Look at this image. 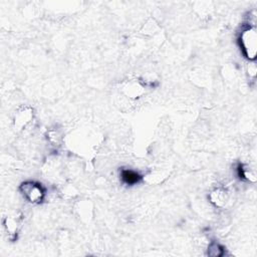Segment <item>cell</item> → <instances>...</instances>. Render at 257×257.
<instances>
[{
    "mask_svg": "<svg viewBox=\"0 0 257 257\" xmlns=\"http://www.w3.org/2000/svg\"><path fill=\"white\" fill-rule=\"evenodd\" d=\"M21 190L23 192V195L27 198V200L32 203L41 201L44 195L42 188L38 186V184L31 183V182L23 184L21 187Z\"/></svg>",
    "mask_w": 257,
    "mask_h": 257,
    "instance_id": "cell-2",
    "label": "cell"
},
{
    "mask_svg": "<svg viewBox=\"0 0 257 257\" xmlns=\"http://www.w3.org/2000/svg\"><path fill=\"white\" fill-rule=\"evenodd\" d=\"M242 49L249 59H254L256 54V33L254 29L245 30L241 35Z\"/></svg>",
    "mask_w": 257,
    "mask_h": 257,
    "instance_id": "cell-1",
    "label": "cell"
},
{
    "mask_svg": "<svg viewBox=\"0 0 257 257\" xmlns=\"http://www.w3.org/2000/svg\"><path fill=\"white\" fill-rule=\"evenodd\" d=\"M121 178H122V181L128 185H134L141 180V176L138 173L131 170L122 171Z\"/></svg>",
    "mask_w": 257,
    "mask_h": 257,
    "instance_id": "cell-3",
    "label": "cell"
}]
</instances>
